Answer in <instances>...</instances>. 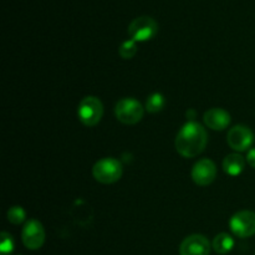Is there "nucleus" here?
Wrapping results in <instances>:
<instances>
[{
    "mask_svg": "<svg viewBox=\"0 0 255 255\" xmlns=\"http://www.w3.org/2000/svg\"><path fill=\"white\" fill-rule=\"evenodd\" d=\"M79 119L85 126L94 127L104 116V105L95 96H86L81 100L77 110Z\"/></svg>",
    "mask_w": 255,
    "mask_h": 255,
    "instance_id": "obj_3",
    "label": "nucleus"
},
{
    "mask_svg": "<svg viewBox=\"0 0 255 255\" xmlns=\"http://www.w3.org/2000/svg\"><path fill=\"white\" fill-rule=\"evenodd\" d=\"M229 227L234 236L248 238L255 234V213L252 211H242L234 214L229 221Z\"/></svg>",
    "mask_w": 255,
    "mask_h": 255,
    "instance_id": "obj_6",
    "label": "nucleus"
},
{
    "mask_svg": "<svg viewBox=\"0 0 255 255\" xmlns=\"http://www.w3.org/2000/svg\"><path fill=\"white\" fill-rule=\"evenodd\" d=\"M192 179L198 186H209L216 179L217 167L214 162L209 158L199 159L192 168Z\"/></svg>",
    "mask_w": 255,
    "mask_h": 255,
    "instance_id": "obj_9",
    "label": "nucleus"
},
{
    "mask_svg": "<svg viewBox=\"0 0 255 255\" xmlns=\"http://www.w3.org/2000/svg\"><path fill=\"white\" fill-rule=\"evenodd\" d=\"M1 242H0V252H1L2 255L9 254L14 251V239L6 232H2L1 233Z\"/></svg>",
    "mask_w": 255,
    "mask_h": 255,
    "instance_id": "obj_17",
    "label": "nucleus"
},
{
    "mask_svg": "<svg viewBox=\"0 0 255 255\" xmlns=\"http://www.w3.org/2000/svg\"><path fill=\"white\" fill-rule=\"evenodd\" d=\"M211 243L202 234L187 237L179 247V255H209Z\"/></svg>",
    "mask_w": 255,
    "mask_h": 255,
    "instance_id": "obj_10",
    "label": "nucleus"
},
{
    "mask_svg": "<svg viewBox=\"0 0 255 255\" xmlns=\"http://www.w3.org/2000/svg\"><path fill=\"white\" fill-rule=\"evenodd\" d=\"M247 161H248L249 166L255 168V148L249 149L248 154H247Z\"/></svg>",
    "mask_w": 255,
    "mask_h": 255,
    "instance_id": "obj_18",
    "label": "nucleus"
},
{
    "mask_svg": "<svg viewBox=\"0 0 255 255\" xmlns=\"http://www.w3.org/2000/svg\"><path fill=\"white\" fill-rule=\"evenodd\" d=\"M244 167H246V161L238 153H231L223 159V169L229 176H239L244 171Z\"/></svg>",
    "mask_w": 255,
    "mask_h": 255,
    "instance_id": "obj_12",
    "label": "nucleus"
},
{
    "mask_svg": "<svg viewBox=\"0 0 255 255\" xmlns=\"http://www.w3.org/2000/svg\"><path fill=\"white\" fill-rule=\"evenodd\" d=\"M120 56L124 60H131L134 55L137 54V45L134 40H127V41L122 42L121 46L119 49Z\"/></svg>",
    "mask_w": 255,
    "mask_h": 255,
    "instance_id": "obj_15",
    "label": "nucleus"
},
{
    "mask_svg": "<svg viewBox=\"0 0 255 255\" xmlns=\"http://www.w3.org/2000/svg\"><path fill=\"white\" fill-rule=\"evenodd\" d=\"M21 239L24 246L30 251H36L44 246L45 229L36 219H30L25 223L21 231Z\"/></svg>",
    "mask_w": 255,
    "mask_h": 255,
    "instance_id": "obj_7",
    "label": "nucleus"
},
{
    "mask_svg": "<svg viewBox=\"0 0 255 255\" xmlns=\"http://www.w3.org/2000/svg\"><path fill=\"white\" fill-rule=\"evenodd\" d=\"M208 142L206 128L198 122L189 121L179 129L176 137V149L181 156L193 158L204 151Z\"/></svg>",
    "mask_w": 255,
    "mask_h": 255,
    "instance_id": "obj_1",
    "label": "nucleus"
},
{
    "mask_svg": "<svg viewBox=\"0 0 255 255\" xmlns=\"http://www.w3.org/2000/svg\"><path fill=\"white\" fill-rule=\"evenodd\" d=\"M227 141L231 148L234 151L243 152L248 149L254 142V133L248 126L244 125H237L233 128L229 129Z\"/></svg>",
    "mask_w": 255,
    "mask_h": 255,
    "instance_id": "obj_8",
    "label": "nucleus"
},
{
    "mask_svg": "<svg viewBox=\"0 0 255 255\" xmlns=\"http://www.w3.org/2000/svg\"><path fill=\"white\" fill-rule=\"evenodd\" d=\"M158 31L156 20L149 16H138L128 25V35L134 41H148L153 39Z\"/></svg>",
    "mask_w": 255,
    "mask_h": 255,
    "instance_id": "obj_5",
    "label": "nucleus"
},
{
    "mask_svg": "<svg viewBox=\"0 0 255 255\" xmlns=\"http://www.w3.org/2000/svg\"><path fill=\"white\" fill-rule=\"evenodd\" d=\"M234 248V241L229 234L219 233L213 239V249L218 254H228Z\"/></svg>",
    "mask_w": 255,
    "mask_h": 255,
    "instance_id": "obj_13",
    "label": "nucleus"
},
{
    "mask_svg": "<svg viewBox=\"0 0 255 255\" xmlns=\"http://www.w3.org/2000/svg\"><path fill=\"white\" fill-rule=\"evenodd\" d=\"M92 174L100 183L112 184L122 177V164L116 158L106 157L95 163Z\"/></svg>",
    "mask_w": 255,
    "mask_h": 255,
    "instance_id": "obj_2",
    "label": "nucleus"
},
{
    "mask_svg": "<svg viewBox=\"0 0 255 255\" xmlns=\"http://www.w3.org/2000/svg\"><path fill=\"white\" fill-rule=\"evenodd\" d=\"M166 105V100H164V96L162 94H152L151 96L147 99L146 102V110L151 114H157V112L162 111Z\"/></svg>",
    "mask_w": 255,
    "mask_h": 255,
    "instance_id": "obj_14",
    "label": "nucleus"
},
{
    "mask_svg": "<svg viewBox=\"0 0 255 255\" xmlns=\"http://www.w3.org/2000/svg\"><path fill=\"white\" fill-rule=\"evenodd\" d=\"M204 124L214 131H223L231 124V115L223 109H211L203 116Z\"/></svg>",
    "mask_w": 255,
    "mask_h": 255,
    "instance_id": "obj_11",
    "label": "nucleus"
},
{
    "mask_svg": "<svg viewBox=\"0 0 255 255\" xmlns=\"http://www.w3.org/2000/svg\"><path fill=\"white\" fill-rule=\"evenodd\" d=\"M25 219H26V213L22 209V207L15 206L7 211V221L10 223L15 224V226H19V224L24 223Z\"/></svg>",
    "mask_w": 255,
    "mask_h": 255,
    "instance_id": "obj_16",
    "label": "nucleus"
},
{
    "mask_svg": "<svg viewBox=\"0 0 255 255\" xmlns=\"http://www.w3.org/2000/svg\"><path fill=\"white\" fill-rule=\"evenodd\" d=\"M115 115L117 120L125 125H136L143 117V107L137 100L132 97L120 100L115 106Z\"/></svg>",
    "mask_w": 255,
    "mask_h": 255,
    "instance_id": "obj_4",
    "label": "nucleus"
}]
</instances>
